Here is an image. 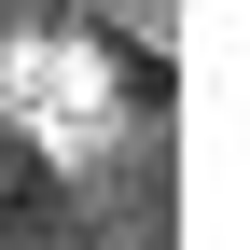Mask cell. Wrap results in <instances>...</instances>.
Returning a JSON list of instances; mask_svg holds the SVG:
<instances>
[{
  "label": "cell",
  "instance_id": "obj_1",
  "mask_svg": "<svg viewBox=\"0 0 250 250\" xmlns=\"http://www.w3.org/2000/svg\"><path fill=\"white\" fill-rule=\"evenodd\" d=\"M0 125H14L56 181L98 167V139H111V83H98V56H83V42H0Z\"/></svg>",
  "mask_w": 250,
  "mask_h": 250
},
{
  "label": "cell",
  "instance_id": "obj_2",
  "mask_svg": "<svg viewBox=\"0 0 250 250\" xmlns=\"http://www.w3.org/2000/svg\"><path fill=\"white\" fill-rule=\"evenodd\" d=\"M70 236V195H56V167L0 125V250H56Z\"/></svg>",
  "mask_w": 250,
  "mask_h": 250
}]
</instances>
